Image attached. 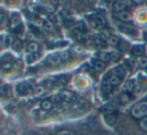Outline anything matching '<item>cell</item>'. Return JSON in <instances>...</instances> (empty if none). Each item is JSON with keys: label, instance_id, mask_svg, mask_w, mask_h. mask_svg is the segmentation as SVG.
Instances as JSON below:
<instances>
[{"label": "cell", "instance_id": "obj_10", "mask_svg": "<svg viewBox=\"0 0 147 135\" xmlns=\"http://www.w3.org/2000/svg\"><path fill=\"white\" fill-rule=\"evenodd\" d=\"M134 87H135L134 81H132V80L126 81V82L124 83V85H123V90H124V93H128L129 94V92L133 91Z\"/></svg>", "mask_w": 147, "mask_h": 135}, {"label": "cell", "instance_id": "obj_27", "mask_svg": "<svg viewBox=\"0 0 147 135\" xmlns=\"http://www.w3.org/2000/svg\"><path fill=\"white\" fill-rule=\"evenodd\" d=\"M6 16H5L4 14H2V13H0V27L4 26L5 24H6Z\"/></svg>", "mask_w": 147, "mask_h": 135}, {"label": "cell", "instance_id": "obj_18", "mask_svg": "<svg viewBox=\"0 0 147 135\" xmlns=\"http://www.w3.org/2000/svg\"><path fill=\"white\" fill-rule=\"evenodd\" d=\"M1 68H2L3 71L8 72V71H10L11 69H12V63H11L10 61H6V59H4V61L1 63Z\"/></svg>", "mask_w": 147, "mask_h": 135}, {"label": "cell", "instance_id": "obj_4", "mask_svg": "<svg viewBox=\"0 0 147 135\" xmlns=\"http://www.w3.org/2000/svg\"><path fill=\"white\" fill-rule=\"evenodd\" d=\"M71 109H73L74 111H76V112L83 113L89 109V103L84 100L78 101V102H76L75 104L71 105Z\"/></svg>", "mask_w": 147, "mask_h": 135}, {"label": "cell", "instance_id": "obj_23", "mask_svg": "<svg viewBox=\"0 0 147 135\" xmlns=\"http://www.w3.org/2000/svg\"><path fill=\"white\" fill-rule=\"evenodd\" d=\"M12 47H13V49H15V51H19V49L22 47V43H21V41H19V39H15V41H13Z\"/></svg>", "mask_w": 147, "mask_h": 135}, {"label": "cell", "instance_id": "obj_13", "mask_svg": "<svg viewBox=\"0 0 147 135\" xmlns=\"http://www.w3.org/2000/svg\"><path fill=\"white\" fill-rule=\"evenodd\" d=\"M105 67H106L105 63H103V61H97L94 63V70L98 73L103 72V71L105 70Z\"/></svg>", "mask_w": 147, "mask_h": 135}, {"label": "cell", "instance_id": "obj_3", "mask_svg": "<svg viewBox=\"0 0 147 135\" xmlns=\"http://www.w3.org/2000/svg\"><path fill=\"white\" fill-rule=\"evenodd\" d=\"M89 23H90L91 27L94 29H101L105 26L106 24V20L103 16L98 14L92 15V16L89 18Z\"/></svg>", "mask_w": 147, "mask_h": 135}, {"label": "cell", "instance_id": "obj_6", "mask_svg": "<svg viewBox=\"0 0 147 135\" xmlns=\"http://www.w3.org/2000/svg\"><path fill=\"white\" fill-rule=\"evenodd\" d=\"M132 3L128 2V1H117L114 5V9L118 12H121V11H125V9L127 8L128 5H131Z\"/></svg>", "mask_w": 147, "mask_h": 135}, {"label": "cell", "instance_id": "obj_5", "mask_svg": "<svg viewBox=\"0 0 147 135\" xmlns=\"http://www.w3.org/2000/svg\"><path fill=\"white\" fill-rule=\"evenodd\" d=\"M119 28H120L121 31H123V32L127 33V34H129V35H136L137 34V29L131 24H127V23L126 24H122V25H120Z\"/></svg>", "mask_w": 147, "mask_h": 135}, {"label": "cell", "instance_id": "obj_21", "mask_svg": "<svg viewBox=\"0 0 147 135\" xmlns=\"http://www.w3.org/2000/svg\"><path fill=\"white\" fill-rule=\"evenodd\" d=\"M111 59V55L108 53H100V61L103 63H107Z\"/></svg>", "mask_w": 147, "mask_h": 135}, {"label": "cell", "instance_id": "obj_16", "mask_svg": "<svg viewBox=\"0 0 147 135\" xmlns=\"http://www.w3.org/2000/svg\"><path fill=\"white\" fill-rule=\"evenodd\" d=\"M41 108L45 111H49L53 108V102L51 100H43L41 102Z\"/></svg>", "mask_w": 147, "mask_h": 135}, {"label": "cell", "instance_id": "obj_33", "mask_svg": "<svg viewBox=\"0 0 147 135\" xmlns=\"http://www.w3.org/2000/svg\"><path fill=\"white\" fill-rule=\"evenodd\" d=\"M65 26H67V27H69V26H71L73 25V21H69V20H67V21H65Z\"/></svg>", "mask_w": 147, "mask_h": 135}, {"label": "cell", "instance_id": "obj_12", "mask_svg": "<svg viewBox=\"0 0 147 135\" xmlns=\"http://www.w3.org/2000/svg\"><path fill=\"white\" fill-rule=\"evenodd\" d=\"M143 53H144V49H143V47L139 45V47H134L132 49H131V53H132L134 57H142Z\"/></svg>", "mask_w": 147, "mask_h": 135}, {"label": "cell", "instance_id": "obj_19", "mask_svg": "<svg viewBox=\"0 0 147 135\" xmlns=\"http://www.w3.org/2000/svg\"><path fill=\"white\" fill-rule=\"evenodd\" d=\"M17 91H18L19 93L24 94V93H26L29 91V85L26 84V83H22V84L18 85V87H17Z\"/></svg>", "mask_w": 147, "mask_h": 135}, {"label": "cell", "instance_id": "obj_17", "mask_svg": "<svg viewBox=\"0 0 147 135\" xmlns=\"http://www.w3.org/2000/svg\"><path fill=\"white\" fill-rule=\"evenodd\" d=\"M102 91L104 93H106V94H108V93H110L112 91V86L109 83V81H104L102 83Z\"/></svg>", "mask_w": 147, "mask_h": 135}, {"label": "cell", "instance_id": "obj_11", "mask_svg": "<svg viewBox=\"0 0 147 135\" xmlns=\"http://www.w3.org/2000/svg\"><path fill=\"white\" fill-rule=\"evenodd\" d=\"M121 41L119 39L118 36H115V35H112V36L109 37L108 39V45L110 47H118V45H120Z\"/></svg>", "mask_w": 147, "mask_h": 135}, {"label": "cell", "instance_id": "obj_1", "mask_svg": "<svg viewBox=\"0 0 147 135\" xmlns=\"http://www.w3.org/2000/svg\"><path fill=\"white\" fill-rule=\"evenodd\" d=\"M125 76H126V70H125V68L120 65V67L115 68L108 81L112 87H117L122 83Z\"/></svg>", "mask_w": 147, "mask_h": 135}, {"label": "cell", "instance_id": "obj_8", "mask_svg": "<svg viewBox=\"0 0 147 135\" xmlns=\"http://www.w3.org/2000/svg\"><path fill=\"white\" fill-rule=\"evenodd\" d=\"M47 61H49V63L51 67H57V65H61V57H59V55H51V57L47 59Z\"/></svg>", "mask_w": 147, "mask_h": 135}, {"label": "cell", "instance_id": "obj_7", "mask_svg": "<svg viewBox=\"0 0 147 135\" xmlns=\"http://www.w3.org/2000/svg\"><path fill=\"white\" fill-rule=\"evenodd\" d=\"M117 17L120 21L122 22H129L131 20V14L127 11H121V12H118L117 14Z\"/></svg>", "mask_w": 147, "mask_h": 135}, {"label": "cell", "instance_id": "obj_24", "mask_svg": "<svg viewBox=\"0 0 147 135\" xmlns=\"http://www.w3.org/2000/svg\"><path fill=\"white\" fill-rule=\"evenodd\" d=\"M139 126L143 131H147V117L141 119V121L139 122Z\"/></svg>", "mask_w": 147, "mask_h": 135}, {"label": "cell", "instance_id": "obj_26", "mask_svg": "<svg viewBox=\"0 0 147 135\" xmlns=\"http://www.w3.org/2000/svg\"><path fill=\"white\" fill-rule=\"evenodd\" d=\"M34 95L35 96H40V95L43 94V92H45V89H43V87H37V88L34 89Z\"/></svg>", "mask_w": 147, "mask_h": 135}, {"label": "cell", "instance_id": "obj_2", "mask_svg": "<svg viewBox=\"0 0 147 135\" xmlns=\"http://www.w3.org/2000/svg\"><path fill=\"white\" fill-rule=\"evenodd\" d=\"M131 115L136 119H143L147 117V102H141L135 105L131 110Z\"/></svg>", "mask_w": 147, "mask_h": 135}, {"label": "cell", "instance_id": "obj_20", "mask_svg": "<svg viewBox=\"0 0 147 135\" xmlns=\"http://www.w3.org/2000/svg\"><path fill=\"white\" fill-rule=\"evenodd\" d=\"M105 118H106V121L110 125L115 124V122H116V120H117V116L115 114H107L106 116H105Z\"/></svg>", "mask_w": 147, "mask_h": 135}, {"label": "cell", "instance_id": "obj_22", "mask_svg": "<svg viewBox=\"0 0 147 135\" xmlns=\"http://www.w3.org/2000/svg\"><path fill=\"white\" fill-rule=\"evenodd\" d=\"M138 63L141 68L146 69L147 68V57H143L142 55V57H138Z\"/></svg>", "mask_w": 147, "mask_h": 135}, {"label": "cell", "instance_id": "obj_9", "mask_svg": "<svg viewBox=\"0 0 147 135\" xmlns=\"http://www.w3.org/2000/svg\"><path fill=\"white\" fill-rule=\"evenodd\" d=\"M21 23V19L20 16L18 14H13L12 17H11V20H10V24H11V28H17V27L20 25Z\"/></svg>", "mask_w": 147, "mask_h": 135}, {"label": "cell", "instance_id": "obj_31", "mask_svg": "<svg viewBox=\"0 0 147 135\" xmlns=\"http://www.w3.org/2000/svg\"><path fill=\"white\" fill-rule=\"evenodd\" d=\"M4 43H5V45H6V47H9L10 45H12V43H13V41H12V38H11L10 35H7V36L5 37Z\"/></svg>", "mask_w": 147, "mask_h": 135}, {"label": "cell", "instance_id": "obj_25", "mask_svg": "<svg viewBox=\"0 0 147 135\" xmlns=\"http://www.w3.org/2000/svg\"><path fill=\"white\" fill-rule=\"evenodd\" d=\"M59 55V57H61V61H69V55L67 51H63V53H61Z\"/></svg>", "mask_w": 147, "mask_h": 135}, {"label": "cell", "instance_id": "obj_28", "mask_svg": "<svg viewBox=\"0 0 147 135\" xmlns=\"http://www.w3.org/2000/svg\"><path fill=\"white\" fill-rule=\"evenodd\" d=\"M0 93L3 95V96H6V95L10 94V89L8 87H2V88L0 89Z\"/></svg>", "mask_w": 147, "mask_h": 135}, {"label": "cell", "instance_id": "obj_30", "mask_svg": "<svg viewBox=\"0 0 147 135\" xmlns=\"http://www.w3.org/2000/svg\"><path fill=\"white\" fill-rule=\"evenodd\" d=\"M55 135H75L71 131H69V130H61L59 132L55 133Z\"/></svg>", "mask_w": 147, "mask_h": 135}, {"label": "cell", "instance_id": "obj_32", "mask_svg": "<svg viewBox=\"0 0 147 135\" xmlns=\"http://www.w3.org/2000/svg\"><path fill=\"white\" fill-rule=\"evenodd\" d=\"M45 27L47 29V30H53V25L51 22H49V21H47V22L45 23Z\"/></svg>", "mask_w": 147, "mask_h": 135}, {"label": "cell", "instance_id": "obj_29", "mask_svg": "<svg viewBox=\"0 0 147 135\" xmlns=\"http://www.w3.org/2000/svg\"><path fill=\"white\" fill-rule=\"evenodd\" d=\"M111 55V59H113L114 61H117L120 59V53H117V51H114V53H110Z\"/></svg>", "mask_w": 147, "mask_h": 135}, {"label": "cell", "instance_id": "obj_15", "mask_svg": "<svg viewBox=\"0 0 147 135\" xmlns=\"http://www.w3.org/2000/svg\"><path fill=\"white\" fill-rule=\"evenodd\" d=\"M130 101H131V97L128 93H123V94H121V96H120L121 104L126 105V104H128V103H130Z\"/></svg>", "mask_w": 147, "mask_h": 135}, {"label": "cell", "instance_id": "obj_14", "mask_svg": "<svg viewBox=\"0 0 147 135\" xmlns=\"http://www.w3.org/2000/svg\"><path fill=\"white\" fill-rule=\"evenodd\" d=\"M39 49V47L36 43H29L27 45V51L30 53H36Z\"/></svg>", "mask_w": 147, "mask_h": 135}]
</instances>
